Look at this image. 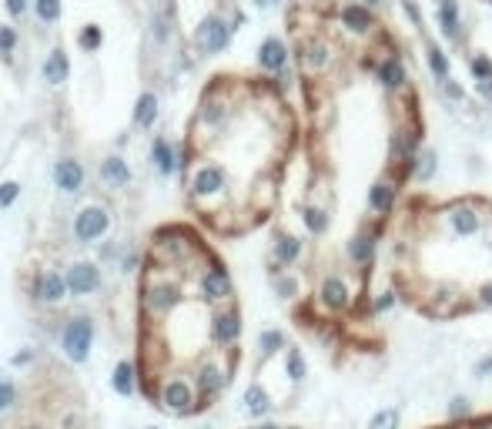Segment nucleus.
Here are the masks:
<instances>
[{"instance_id":"1","label":"nucleus","mask_w":492,"mask_h":429,"mask_svg":"<svg viewBox=\"0 0 492 429\" xmlns=\"http://www.w3.org/2000/svg\"><path fill=\"white\" fill-rule=\"evenodd\" d=\"M298 175L271 231V285L339 362L385 349L375 295L385 241L426 151V108L402 44L365 0L295 21Z\"/></svg>"},{"instance_id":"2","label":"nucleus","mask_w":492,"mask_h":429,"mask_svg":"<svg viewBox=\"0 0 492 429\" xmlns=\"http://www.w3.org/2000/svg\"><path fill=\"white\" fill-rule=\"evenodd\" d=\"M382 275L395 302L422 322L492 316V195L409 191Z\"/></svg>"},{"instance_id":"3","label":"nucleus","mask_w":492,"mask_h":429,"mask_svg":"<svg viewBox=\"0 0 492 429\" xmlns=\"http://www.w3.org/2000/svg\"><path fill=\"white\" fill-rule=\"evenodd\" d=\"M302 144V118L281 81L218 84L198 108L191 161L211 164L225 178V205L215 228L245 235L278 212L285 181Z\"/></svg>"},{"instance_id":"4","label":"nucleus","mask_w":492,"mask_h":429,"mask_svg":"<svg viewBox=\"0 0 492 429\" xmlns=\"http://www.w3.org/2000/svg\"><path fill=\"white\" fill-rule=\"evenodd\" d=\"M161 406L175 416H191V413L201 409V399H198V389L184 376H171L161 382Z\"/></svg>"},{"instance_id":"5","label":"nucleus","mask_w":492,"mask_h":429,"mask_svg":"<svg viewBox=\"0 0 492 429\" xmlns=\"http://www.w3.org/2000/svg\"><path fill=\"white\" fill-rule=\"evenodd\" d=\"M90 342H94V322L84 316L71 319L61 332V349L71 362H84L90 355Z\"/></svg>"},{"instance_id":"6","label":"nucleus","mask_w":492,"mask_h":429,"mask_svg":"<svg viewBox=\"0 0 492 429\" xmlns=\"http://www.w3.org/2000/svg\"><path fill=\"white\" fill-rule=\"evenodd\" d=\"M64 278H67V292L71 295H90L94 289H101V272L90 262H74Z\"/></svg>"},{"instance_id":"7","label":"nucleus","mask_w":492,"mask_h":429,"mask_svg":"<svg viewBox=\"0 0 492 429\" xmlns=\"http://www.w3.org/2000/svg\"><path fill=\"white\" fill-rule=\"evenodd\" d=\"M107 228H111V218H107L104 208H84L74 222V235L81 241H94V239H101Z\"/></svg>"},{"instance_id":"8","label":"nucleus","mask_w":492,"mask_h":429,"mask_svg":"<svg viewBox=\"0 0 492 429\" xmlns=\"http://www.w3.org/2000/svg\"><path fill=\"white\" fill-rule=\"evenodd\" d=\"M228 34H231V27L221 17H204L201 27H198V44L204 51H221L228 44Z\"/></svg>"},{"instance_id":"9","label":"nucleus","mask_w":492,"mask_h":429,"mask_svg":"<svg viewBox=\"0 0 492 429\" xmlns=\"http://www.w3.org/2000/svg\"><path fill=\"white\" fill-rule=\"evenodd\" d=\"M34 295H37L40 302L57 305L64 295H67V278L57 275V272H40V275H37V285H34Z\"/></svg>"},{"instance_id":"10","label":"nucleus","mask_w":492,"mask_h":429,"mask_svg":"<svg viewBox=\"0 0 492 429\" xmlns=\"http://www.w3.org/2000/svg\"><path fill=\"white\" fill-rule=\"evenodd\" d=\"M54 181H57L61 191H81V185H84V168H81V161H74V158L57 161L54 164Z\"/></svg>"},{"instance_id":"11","label":"nucleus","mask_w":492,"mask_h":429,"mask_svg":"<svg viewBox=\"0 0 492 429\" xmlns=\"http://www.w3.org/2000/svg\"><path fill=\"white\" fill-rule=\"evenodd\" d=\"M422 429H492V409L452 416V419H445V423H432V426H422Z\"/></svg>"},{"instance_id":"12","label":"nucleus","mask_w":492,"mask_h":429,"mask_svg":"<svg viewBox=\"0 0 492 429\" xmlns=\"http://www.w3.org/2000/svg\"><path fill=\"white\" fill-rule=\"evenodd\" d=\"M285 61H288V47H285L278 38H268L265 44H262V51H258V64H262L265 71H281Z\"/></svg>"},{"instance_id":"13","label":"nucleus","mask_w":492,"mask_h":429,"mask_svg":"<svg viewBox=\"0 0 492 429\" xmlns=\"http://www.w3.org/2000/svg\"><path fill=\"white\" fill-rule=\"evenodd\" d=\"M44 77H47L51 84H64V81H67V54L64 51L47 54V61H44Z\"/></svg>"},{"instance_id":"14","label":"nucleus","mask_w":492,"mask_h":429,"mask_svg":"<svg viewBox=\"0 0 492 429\" xmlns=\"http://www.w3.org/2000/svg\"><path fill=\"white\" fill-rule=\"evenodd\" d=\"M111 386H114V392H117V396H131V392H134V366H131L127 359L114 366Z\"/></svg>"},{"instance_id":"15","label":"nucleus","mask_w":492,"mask_h":429,"mask_svg":"<svg viewBox=\"0 0 492 429\" xmlns=\"http://www.w3.org/2000/svg\"><path fill=\"white\" fill-rule=\"evenodd\" d=\"M101 178L111 181V185H127V181H131V168H127V161H121V158H107V161L101 164Z\"/></svg>"},{"instance_id":"16","label":"nucleus","mask_w":492,"mask_h":429,"mask_svg":"<svg viewBox=\"0 0 492 429\" xmlns=\"http://www.w3.org/2000/svg\"><path fill=\"white\" fill-rule=\"evenodd\" d=\"M154 118H158V98L154 94H141L138 98V111H134V121L141 127H151Z\"/></svg>"},{"instance_id":"17","label":"nucleus","mask_w":492,"mask_h":429,"mask_svg":"<svg viewBox=\"0 0 492 429\" xmlns=\"http://www.w3.org/2000/svg\"><path fill=\"white\" fill-rule=\"evenodd\" d=\"M439 24L442 30L455 38V27H459V11H455V0H439Z\"/></svg>"},{"instance_id":"18","label":"nucleus","mask_w":492,"mask_h":429,"mask_svg":"<svg viewBox=\"0 0 492 429\" xmlns=\"http://www.w3.org/2000/svg\"><path fill=\"white\" fill-rule=\"evenodd\" d=\"M151 158H154V164L161 168L164 175H171V171H175V154H171V148H168V141H154Z\"/></svg>"},{"instance_id":"19","label":"nucleus","mask_w":492,"mask_h":429,"mask_svg":"<svg viewBox=\"0 0 492 429\" xmlns=\"http://www.w3.org/2000/svg\"><path fill=\"white\" fill-rule=\"evenodd\" d=\"M37 17L40 21H57L61 17V0H37Z\"/></svg>"},{"instance_id":"20","label":"nucleus","mask_w":492,"mask_h":429,"mask_svg":"<svg viewBox=\"0 0 492 429\" xmlns=\"http://www.w3.org/2000/svg\"><path fill=\"white\" fill-rule=\"evenodd\" d=\"M17 195H20V185L17 181H4L0 185V208H11L17 202Z\"/></svg>"},{"instance_id":"21","label":"nucleus","mask_w":492,"mask_h":429,"mask_svg":"<svg viewBox=\"0 0 492 429\" xmlns=\"http://www.w3.org/2000/svg\"><path fill=\"white\" fill-rule=\"evenodd\" d=\"M81 47H88V51L101 47V27H88V30L81 34Z\"/></svg>"},{"instance_id":"22","label":"nucleus","mask_w":492,"mask_h":429,"mask_svg":"<svg viewBox=\"0 0 492 429\" xmlns=\"http://www.w3.org/2000/svg\"><path fill=\"white\" fill-rule=\"evenodd\" d=\"M13 396H17V389H13V382H7V379H0V413H4V409H11Z\"/></svg>"},{"instance_id":"23","label":"nucleus","mask_w":492,"mask_h":429,"mask_svg":"<svg viewBox=\"0 0 492 429\" xmlns=\"http://www.w3.org/2000/svg\"><path fill=\"white\" fill-rule=\"evenodd\" d=\"M13 44H17V34H13L11 27H0V51L4 54L13 51Z\"/></svg>"},{"instance_id":"24","label":"nucleus","mask_w":492,"mask_h":429,"mask_svg":"<svg viewBox=\"0 0 492 429\" xmlns=\"http://www.w3.org/2000/svg\"><path fill=\"white\" fill-rule=\"evenodd\" d=\"M7 11L17 17V13H24V0H7Z\"/></svg>"},{"instance_id":"25","label":"nucleus","mask_w":492,"mask_h":429,"mask_svg":"<svg viewBox=\"0 0 492 429\" xmlns=\"http://www.w3.org/2000/svg\"><path fill=\"white\" fill-rule=\"evenodd\" d=\"M365 4H368V7H379V4H382V0H365Z\"/></svg>"},{"instance_id":"26","label":"nucleus","mask_w":492,"mask_h":429,"mask_svg":"<svg viewBox=\"0 0 492 429\" xmlns=\"http://www.w3.org/2000/svg\"><path fill=\"white\" fill-rule=\"evenodd\" d=\"M30 429H40V426H30Z\"/></svg>"}]
</instances>
